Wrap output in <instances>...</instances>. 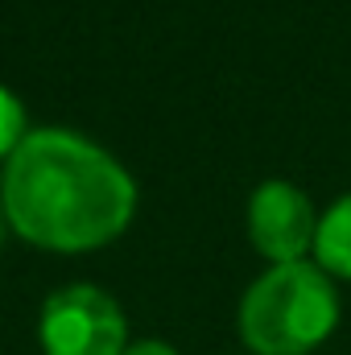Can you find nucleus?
<instances>
[{
  "label": "nucleus",
  "mask_w": 351,
  "mask_h": 355,
  "mask_svg": "<svg viewBox=\"0 0 351 355\" xmlns=\"http://www.w3.org/2000/svg\"><path fill=\"white\" fill-rule=\"evenodd\" d=\"M0 202L8 227L33 248L95 252L128 227L137 186L95 141L67 128H33L4 162Z\"/></svg>",
  "instance_id": "1"
},
{
  "label": "nucleus",
  "mask_w": 351,
  "mask_h": 355,
  "mask_svg": "<svg viewBox=\"0 0 351 355\" xmlns=\"http://www.w3.org/2000/svg\"><path fill=\"white\" fill-rule=\"evenodd\" d=\"M339 322V293L314 261L268 265L240 302V339L257 355H306Z\"/></svg>",
  "instance_id": "2"
},
{
  "label": "nucleus",
  "mask_w": 351,
  "mask_h": 355,
  "mask_svg": "<svg viewBox=\"0 0 351 355\" xmlns=\"http://www.w3.org/2000/svg\"><path fill=\"white\" fill-rule=\"evenodd\" d=\"M37 339L46 355H120L128 347V322L103 289L67 285L46 297Z\"/></svg>",
  "instance_id": "3"
},
{
  "label": "nucleus",
  "mask_w": 351,
  "mask_h": 355,
  "mask_svg": "<svg viewBox=\"0 0 351 355\" xmlns=\"http://www.w3.org/2000/svg\"><path fill=\"white\" fill-rule=\"evenodd\" d=\"M248 236L264 261L293 265V261H306V252H314L318 215L293 182L268 178L248 198Z\"/></svg>",
  "instance_id": "4"
},
{
  "label": "nucleus",
  "mask_w": 351,
  "mask_h": 355,
  "mask_svg": "<svg viewBox=\"0 0 351 355\" xmlns=\"http://www.w3.org/2000/svg\"><path fill=\"white\" fill-rule=\"evenodd\" d=\"M314 265L327 277L351 281V194L335 198L318 215V236H314Z\"/></svg>",
  "instance_id": "5"
},
{
  "label": "nucleus",
  "mask_w": 351,
  "mask_h": 355,
  "mask_svg": "<svg viewBox=\"0 0 351 355\" xmlns=\"http://www.w3.org/2000/svg\"><path fill=\"white\" fill-rule=\"evenodd\" d=\"M25 137H29L25 132V103L8 87H0V162H8Z\"/></svg>",
  "instance_id": "6"
},
{
  "label": "nucleus",
  "mask_w": 351,
  "mask_h": 355,
  "mask_svg": "<svg viewBox=\"0 0 351 355\" xmlns=\"http://www.w3.org/2000/svg\"><path fill=\"white\" fill-rule=\"evenodd\" d=\"M120 355H178L166 339H141V343H128Z\"/></svg>",
  "instance_id": "7"
},
{
  "label": "nucleus",
  "mask_w": 351,
  "mask_h": 355,
  "mask_svg": "<svg viewBox=\"0 0 351 355\" xmlns=\"http://www.w3.org/2000/svg\"><path fill=\"white\" fill-rule=\"evenodd\" d=\"M4 227H8V219H4V202H0V244H4Z\"/></svg>",
  "instance_id": "8"
}]
</instances>
